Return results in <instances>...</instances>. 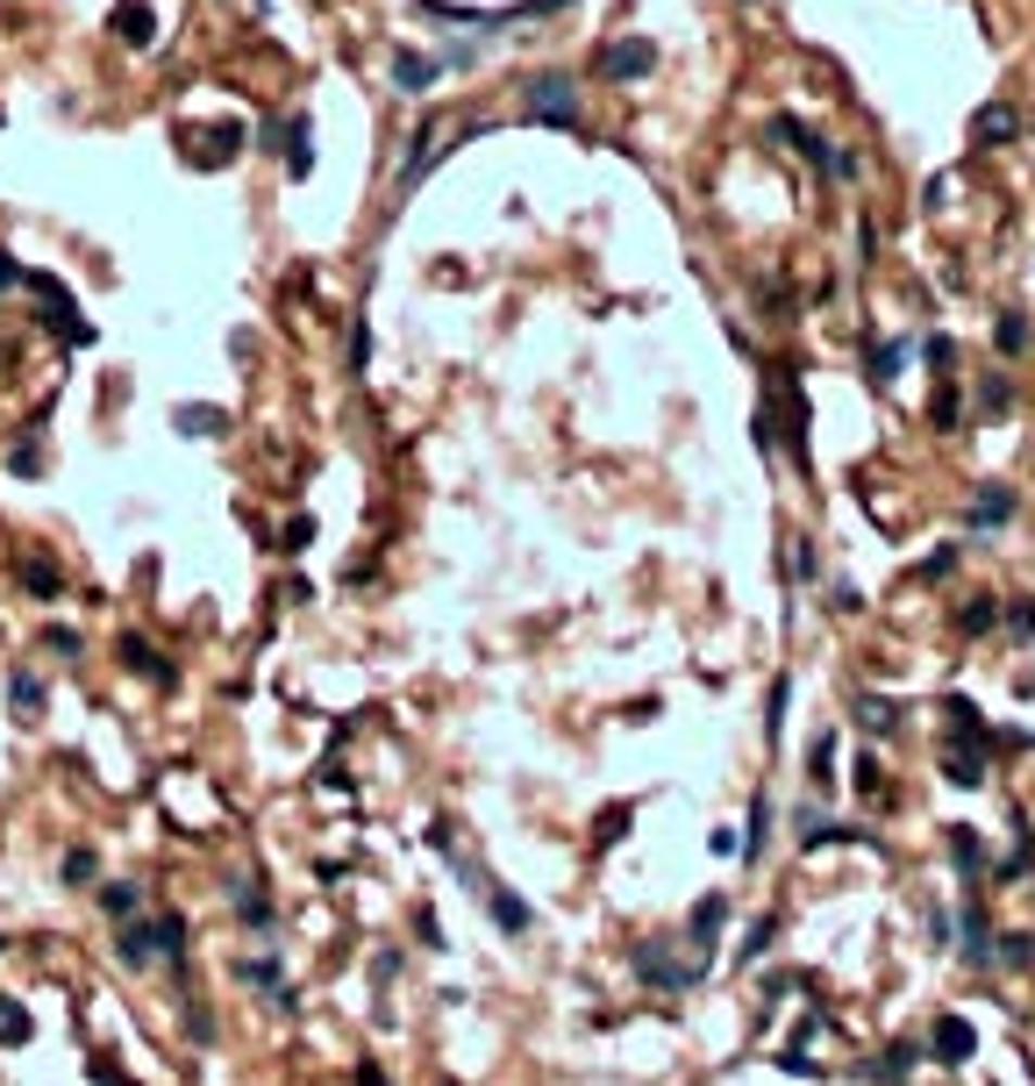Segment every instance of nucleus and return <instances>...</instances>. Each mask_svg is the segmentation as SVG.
Returning a JSON list of instances; mask_svg holds the SVG:
<instances>
[{
	"mask_svg": "<svg viewBox=\"0 0 1035 1086\" xmlns=\"http://www.w3.org/2000/svg\"><path fill=\"white\" fill-rule=\"evenodd\" d=\"M522 122H536V129H578L572 72H528L522 79Z\"/></svg>",
	"mask_w": 1035,
	"mask_h": 1086,
	"instance_id": "obj_1",
	"label": "nucleus"
},
{
	"mask_svg": "<svg viewBox=\"0 0 1035 1086\" xmlns=\"http://www.w3.org/2000/svg\"><path fill=\"white\" fill-rule=\"evenodd\" d=\"M650 72H657V43H650V36H614V43L593 51V79L600 87H636V79H650Z\"/></svg>",
	"mask_w": 1035,
	"mask_h": 1086,
	"instance_id": "obj_2",
	"label": "nucleus"
},
{
	"mask_svg": "<svg viewBox=\"0 0 1035 1086\" xmlns=\"http://www.w3.org/2000/svg\"><path fill=\"white\" fill-rule=\"evenodd\" d=\"M771 137H785L800 157H807V165H815V173H829V179H857V157L835 151L829 137H815V129H807L800 115H771Z\"/></svg>",
	"mask_w": 1035,
	"mask_h": 1086,
	"instance_id": "obj_3",
	"label": "nucleus"
},
{
	"mask_svg": "<svg viewBox=\"0 0 1035 1086\" xmlns=\"http://www.w3.org/2000/svg\"><path fill=\"white\" fill-rule=\"evenodd\" d=\"M443 157H450V143H443V115L429 107V115L414 122V137H408V157H400V201H408V193L422 187L429 173H436Z\"/></svg>",
	"mask_w": 1035,
	"mask_h": 1086,
	"instance_id": "obj_4",
	"label": "nucleus"
},
{
	"mask_svg": "<svg viewBox=\"0 0 1035 1086\" xmlns=\"http://www.w3.org/2000/svg\"><path fill=\"white\" fill-rule=\"evenodd\" d=\"M257 151H279V157H286V173L307 179V173H315V122H307V115L272 122V129L257 137Z\"/></svg>",
	"mask_w": 1035,
	"mask_h": 1086,
	"instance_id": "obj_5",
	"label": "nucleus"
},
{
	"mask_svg": "<svg viewBox=\"0 0 1035 1086\" xmlns=\"http://www.w3.org/2000/svg\"><path fill=\"white\" fill-rule=\"evenodd\" d=\"M628 966H636V980L657 986V994H686V986L700 980V966H672V950L664 944H636L628 950Z\"/></svg>",
	"mask_w": 1035,
	"mask_h": 1086,
	"instance_id": "obj_6",
	"label": "nucleus"
},
{
	"mask_svg": "<svg viewBox=\"0 0 1035 1086\" xmlns=\"http://www.w3.org/2000/svg\"><path fill=\"white\" fill-rule=\"evenodd\" d=\"M1021 515V494H1014V486H1007V480H979V486H971V508H964V522H971V529H1000V522H1014Z\"/></svg>",
	"mask_w": 1035,
	"mask_h": 1086,
	"instance_id": "obj_7",
	"label": "nucleus"
},
{
	"mask_svg": "<svg viewBox=\"0 0 1035 1086\" xmlns=\"http://www.w3.org/2000/svg\"><path fill=\"white\" fill-rule=\"evenodd\" d=\"M1021 107H1007V101H985L979 115H971V151H1000V143H1021Z\"/></svg>",
	"mask_w": 1035,
	"mask_h": 1086,
	"instance_id": "obj_8",
	"label": "nucleus"
},
{
	"mask_svg": "<svg viewBox=\"0 0 1035 1086\" xmlns=\"http://www.w3.org/2000/svg\"><path fill=\"white\" fill-rule=\"evenodd\" d=\"M957 936H964V966L971 972H993V922H985V908H979V894H964V908H957Z\"/></svg>",
	"mask_w": 1035,
	"mask_h": 1086,
	"instance_id": "obj_9",
	"label": "nucleus"
},
{
	"mask_svg": "<svg viewBox=\"0 0 1035 1086\" xmlns=\"http://www.w3.org/2000/svg\"><path fill=\"white\" fill-rule=\"evenodd\" d=\"M436 79H443V58L414 51V43H400V51H393V87L408 93V101H422V93L436 87Z\"/></svg>",
	"mask_w": 1035,
	"mask_h": 1086,
	"instance_id": "obj_10",
	"label": "nucleus"
},
{
	"mask_svg": "<svg viewBox=\"0 0 1035 1086\" xmlns=\"http://www.w3.org/2000/svg\"><path fill=\"white\" fill-rule=\"evenodd\" d=\"M929 1051L943 1058V1065H971V1051H979V1030H971L964 1015H943L929 1030Z\"/></svg>",
	"mask_w": 1035,
	"mask_h": 1086,
	"instance_id": "obj_11",
	"label": "nucleus"
},
{
	"mask_svg": "<svg viewBox=\"0 0 1035 1086\" xmlns=\"http://www.w3.org/2000/svg\"><path fill=\"white\" fill-rule=\"evenodd\" d=\"M943 779H950V787H985V743L950 737L943 743Z\"/></svg>",
	"mask_w": 1035,
	"mask_h": 1086,
	"instance_id": "obj_12",
	"label": "nucleus"
},
{
	"mask_svg": "<svg viewBox=\"0 0 1035 1086\" xmlns=\"http://www.w3.org/2000/svg\"><path fill=\"white\" fill-rule=\"evenodd\" d=\"M478 894H486V908H493V922H500V936H522L528 922H536V908H528L522 894H508V886H500V880H486V886H478Z\"/></svg>",
	"mask_w": 1035,
	"mask_h": 1086,
	"instance_id": "obj_13",
	"label": "nucleus"
},
{
	"mask_svg": "<svg viewBox=\"0 0 1035 1086\" xmlns=\"http://www.w3.org/2000/svg\"><path fill=\"white\" fill-rule=\"evenodd\" d=\"M115 36L129 43V51H151V36H157L151 0H122V8H115Z\"/></svg>",
	"mask_w": 1035,
	"mask_h": 1086,
	"instance_id": "obj_14",
	"label": "nucleus"
},
{
	"mask_svg": "<svg viewBox=\"0 0 1035 1086\" xmlns=\"http://www.w3.org/2000/svg\"><path fill=\"white\" fill-rule=\"evenodd\" d=\"M721 922H729V894H700V900H693V915H686V936L707 950L714 936H721Z\"/></svg>",
	"mask_w": 1035,
	"mask_h": 1086,
	"instance_id": "obj_15",
	"label": "nucleus"
},
{
	"mask_svg": "<svg viewBox=\"0 0 1035 1086\" xmlns=\"http://www.w3.org/2000/svg\"><path fill=\"white\" fill-rule=\"evenodd\" d=\"M229 900H237V915L251 922V930H272V894H265V880H237Z\"/></svg>",
	"mask_w": 1035,
	"mask_h": 1086,
	"instance_id": "obj_16",
	"label": "nucleus"
},
{
	"mask_svg": "<svg viewBox=\"0 0 1035 1086\" xmlns=\"http://www.w3.org/2000/svg\"><path fill=\"white\" fill-rule=\"evenodd\" d=\"M915 1044H885V1051L879 1058H871V1065H865V1079H879V1086H899V1079H907V1072H915Z\"/></svg>",
	"mask_w": 1035,
	"mask_h": 1086,
	"instance_id": "obj_17",
	"label": "nucleus"
},
{
	"mask_svg": "<svg viewBox=\"0 0 1035 1086\" xmlns=\"http://www.w3.org/2000/svg\"><path fill=\"white\" fill-rule=\"evenodd\" d=\"M122 665H129V673H143V679H157V687H171V679H179V673H171V665H165V657H157L143 637H122Z\"/></svg>",
	"mask_w": 1035,
	"mask_h": 1086,
	"instance_id": "obj_18",
	"label": "nucleus"
},
{
	"mask_svg": "<svg viewBox=\"0 0 1035 1086\" xmlns=\"http://www.w3.org/2000/svg\"><path fill=\"white\" fill-rule=\"evenodd\" d=\"M950 858H957L964 880H979V872H985V844H979V829H971V822H950Z\"/></svg>",
	"mask_w": 1035,
	"mask_h": 1086,
	"instance_id": "obj_19",
	"label": "nucleus"
},
{
	"mask_svg": "<svg viewBox=\"0 0 1035 1086\" xmlns=\"http://www.w3.org/2000/svg\"><path fill=\"white\" fill-rule=\"evenodd\" d=\"M764 836H771V793L757 787V793H750V829H743V858L750 865L764 858Z\"/></svg>",
	"mask_w": 1035,
	"mask_h": 1086,
	"instance_id": "obj_20",
	"label": "nucleus"
},
{
	"mask_svg": "<svg viewBox=\"0 0 1035 1086\" xmlns=\"http://www.w3.org/2000/svg\"><path fill=\"white\" fill-rule=\"evenodd\" d=\"M151 930H157V958L187 966V915H179V908H165V915L151 922Z\"/></svg>",
	"mask_w": 1035,
	"mask_h": 1086,
	"instance_id": "obj_21",
	"label": "nucleus"
},
{
	"mask_svg": "<svg viewBox=\"0 0 1035 1086\" xmlns=\"http://www.w3.org/2000/svg\"><path fill=\"white\" fill-rule=\"evenodd\" d=\"M857 729H865V737H893V729H899V701L865 693V701H857Z\"/></svg>",
	"mask_w": 1035,
	"mask_h": 1086,
	"instance_id": "obj_22",
	"label": "nucleus"
},
{
	"mask_svg": "<svg viewBox=\"0 0 1035 1086\" xmlns=\"http://www.w3.org/2000/svg\"><path fill=\"white\" fill-rule=\"evenodd\" d=\"M22 587H29L36 601H58V593H65V572H58L51 558H22Z\"/></svg>",
	"mask_w": 1035,
	"mask_h": 1086,
	"instance_id": "obj_23",
	"label": "nucleus"
},
{
	"mask_svg": "<svg viewBox=\"0 0 1035 1086\" xmlns=\"http://www.w3.org/2000/svg\"><path fill=\"white\" fill-rule=\"evenodd\" d=\"M865 372H871V386H893L899 372H907V344H871L865 350Z\"/></svg>",
	"mask_w": 1035,
	"mask_h": 1086,
	"instance_id": "obj_24",
	"label": "nucleus"
},
{
	"mask_svg": "<svg viewBox=\"0 0 1035 1086\" xmlns=\"http://www.w3.org/2000/svg\"><path fill=\"white\" fill-rule=\"evenodd\" d=\"M115 950H122V966H151L157 958V930L151 922H129V930L115 936Z\"/></svg>",
	"mask_w": 1035,
	"mask_h": 1086,
	"instance_id": "obj_25",
	"label": "nucleus"
},
{
	"mask_svg": "<svg viewBox=\"0 0 1035 1086\" xmlns=\"http://www.w3.org/2000/svg\"><path fill=\"white\" fill-rule=\"evenodd\" d=\"M993 350H1000V358H1021V350H1028V315L1021 308H1007L1000 322H993Z\"/></svg>",
	"mask_w": 1035,
	"mask_h": 1086,
	"instance_id": "obj_26",
	"label": "nucleus"
},
{
	"mask_svg": "<svg viewBox=\"0 0 1035 1086\" xmlns=\"http://www.w3.org/2000/svg\"><path fill=\"white\" fill-rule=\"evenodd\" d=\"M807 787H835V729L807 743Z\"/></svg>",
	"mask_w": 1035,
	"mask_h": 1086,
	"instance_id": "obj_27",
	"label": "nucleus"
},
{
	"mask_svg": "<svg viewBox=\"0 0 1035 1086\" xmlns=\"http://www.w3.org/2000/svg\"><path fill=\"white\" fill-rule=\"evenodd\" d=\"M993 622H1000V601H993V593H971V601L957 608V629H964V637H985Z\"/></svg>",
	"mask_w": 1035,
	"mask_h": 1086,
	"instance_id": "obj_28",
	"label": "nucleus"
},
{
	"mask_svg": "<svg viewBox=\"0 0 1035 1086\" xmlns=\"http://www.w3.org/2000/svg\"><path fill=\"white\" fill-rule=\"evenodd\" d=\"M171 422H179L187 436H221V430H229V414H221V408H179Z\"/></svg>",
	"mask_w": 1035,
	"mask_h": 1086,
	"instance_id": "obj_29",
	"label": "nucleus"
},
{
	"mask_svg": "<svg viewBox=\"0 0 1035 1086\" xmlns=\"http://www.w3.org/2000/svg\"><path fill=\"white\" fill-rule=\"evenodd\" d=\"M935 430H957V422H964V394H957V380H943V386H935Z\"/></svg>",
	"mask_w": 1035,
	"mask_h": 1086,
	"instance_id": "obj_30",
	"label": "nucleus"
},
{
	"mask_svg": "<svg viewBox=\"0 0 1035 1086\" xmlns=\"http://www.w3.org/2000/svg\"><path fill=\"white\" fill-rule=\"evenodd\" d=\"M8 693H15V715H22V723H36V715H43V687H36L29 673L8 679Z\"/></svg>",
	"mask_w": 1035,
	"mask_h": 1086,
	"instance_id": "obj_31",
	"label": "nucleus"
},
{
	"mask_svg": "<svg viewBox=\"0 0 1035 1086\" xmlns=\"http://www.w3.org/2000/svg\"><path fill=\"white\" fill-rule=\"evenodd\" d=\"M365 358H372V322L357 315V322H350V358H343V372H350V380H365Z\"/></svg>",
	"mask_w": 1035,
	"mask_h": 1086,
	"instance_id": "obj_32",
	"label": "nucleus"
},
{
	"mask_svg": "<svg viewBox=\"0 0 1035 1086\" xmlns=\"http://www.w3.org/2000/svg\"><path fill=\"white\" fill-rule=\"evenodd\" d=\"M785 701H793V679H771V701H764V737L779 743V729H785Z\"/></svg>",
	"mask_w": 1035,
	"mask_h": 1086,
	"instance_id": "obj_33",
	"label": "nucleus"
},
{
	"mask_svg": "<svg viewBox=\"0 0 1035 1086\" xmlns=\"http://www.w3.org/2000/svg\"><path fill=\"white\" fill-rule=\"evenodd\" d=\"M1000 622H1007V637L1028 643L1035 637V601H1000Z\"/></svg>",
	"mask_w": 1035,
	"mask_h": 1086,
	"instance_id": "obj_34",
	"label": "nucleus"
},
{
	"mask_svg": "<svg viewBox=\"0 0 1035 1086\" xmlns=\"http://www.w3.org/2000/svg\"><path fill=\"white\" fill-rule=\"evenodd\" d=\"M1014 408V380H1000V372H993V380L979 386V414H1007Z\"/></svg>",
	"mask_w": 1035,
	"mask_h": 1086,
	"instance_id": "obj_35",
	"label": "nucleus"
},
{
	"mask_svg": "<svg viewBox=\"0 0 1035 1086\" xmlns=\"http://www.w3.org/2000/svg\"><path fill=\"white\" fill-rule=\"evenodd\" d=\"M771 944H779V922H771V915H764L757 930H750V944H743V950H736V966H757V958H764V950H771Z\"/></svg>",
	"mask_w": 1035,
	"mask_h": 1086,
	"instance_id": "obj_36",
	"label": "nucleus"
},
{
	"mask_svg": "<svg viewBox=\"0 0 1035 1086\" xmlns=\"http://www.w3.org/2000/svg\"><path fill=\"white\" fill-rule=\"evenodd\" d=\"M0 1036H8V1044H29V1036H36L29 1008H15V1000H0Z\"/></svg>",
	"mask_w": 1035,
	"mask_h": 1086,
	"instance_id": "obj_37",
	"label": "nucleus"
},
{
	"mask_svg": "<svg viewBox=\"0 0 1035 1086\" xmlns=\"http://www.w3.org/2000/svg\"><path fill=\"white\" fill-rule=\"evenodd\" d=\"M793 579H821V551H815V536H793Z\"/></svg>",
	"mask_w": 1035,
	"mask_h": 1086,
	"instance_id": "obj_38",
	"label": "nucleus"
},
{
	"mask_svg": "<svg viewBox=\"0 0 1035 1086\" xmlns=\"http://www.w3.org/2000/svg\"><path fill=\"white\" fill-rule=\"evenodd\" d=\"M921 350H929V365L943 372V380H957V336H929Z\"/></svg>",
	"mask_w": 1035,
	"mask_h": 1086,
	"instance_id": "obj_39",
	"label": "nucleus"
},
{
	"mask_svg": "<svg viewBox=\"0 0 1035 1086\" xmlns=\"http://www.w3.org/2000/svg\"><path fill=\"white\" fill-rule=\"evenodd\" d=\"M101 908H107V915H137V886H129V880H107V886H101Z\"/></svg>",
	"mask_w": 1035,
	"mask_h": 1086,
	"instance_id": "obj_40",
	"label": "nucleus"
},
{
	"mask_svg": "<svg viewBox=\"0 0 1035 1086\" xmlns=\"http://www.w3.org/2000/svg\"><path fill=\"white\" fill-rule=\"evenodd\" d=\"M1035 958V936H1007V950H993V966H1007V972H1021Z\"/></svg>",
	"mask_w": 1035,
	"mask_h": 1086,
	"instance_id": "obj_41",
	"label": "nucleus"
},
{
	"mask_svg": "<svg viewBox=\"0 0 1035 1086\" xmlns=\"http://www.w3.org/2000/svg\"><path fill=\"white\" fill-rule=\"evenodd\" d=\"M8 472H22V480H29V472H43V450H36V436H22V444L8 450Z\"/></svg>",
	"mask_w": 1035,
	"mask_h": 1086,
	"instance_id": "obj_42",
	"label": "nucleus"
},
{
	"mask_svg": "<svg viewBox=\"0 0 1035 1086\" xmlns=\"http://www.w3.org/2000/svg\"><path fill=\"white\" fill-rule=\"evenodd\" d=\"M243 980H251V986H272V994H279V958H243Z\"/></svg>",
	"mask_w": 1035,
	"mask_h": 1086,
	"instance_id": "obj_43",
	"label": "nucleus"
},
{
	"mask_svg": "<svg viewBox=\"0 0 1035 1086\" xmlns=\"http://www.w3.org/2000/svg\"><path fill=\"white\" fill-rule=\"evenodd\" d=\"M572 0H514V22H544V15H564Z\"/></svg>",
	"mask_w": 1035,
	"mask_h": 1086,
	"instance_id": "obj_44",
	"label": "nucleus"
},
{
	"mask_svg": "<svg viewBox=\"0 0 1035 1086\" xmlns=\"http://www.w3.org/2000/svg\"><path fill=\"white\" fill-rule=\"evenodd\" d=\"M450 65H478V36H458V43H443V72Z\"/></svg>",
	"mask_w": 1035,
	"mask_h": 1086,
	"instance_id": "obj_45",
	"label": "nucleus"
},
{
	"mask_svg": "<svg viewBox=\"0 0 1035 1086\" xmlns=\"http://www.w3.org/2000/svg\"><path fill=\"white\" fill-rule=\"evenodd\" d=\"M307 544H315V522L293 515V522H286V536H279V551H307Z\"/></svg>",
	"mask_w": 1035,
	"mask_h": 1086,
	"instance_id": "obj_46",
	"label": "nucleus"
},
{
	"mask_svg": "<svg viewBox=\"0 0 1035 1086\" xmlns=\"http://www.w3.org/2000/svg\"><path fill=\"white\" fill-rule=\"evenodd\" d=\"M93 880V851H65V886H86Z\"/></svg>",
	"mask_w": 1035,
	"mask_h": 1086,
	"instance_id": "obj_47",
	"label": "nucleus"
},
{
	"mask_svg": "<svg viewBox=\"0 0 1035 1086\" xmlns=\"http://www.w3.org/2000/svg\"><path fill=\"white\" fill-rule=\"evenodd\" d=\"M950 565H957V544H943V551H929V558H921V579H943Z\"/></svg>",
	"mask_w": 1035,
	"mask_h": 1086,
	"instance_id": "obj_48",
	"label": "nucleus"
},
{
	"mask_svg": "<svg viewBox=\"0 0 1035 1086\" xmlns=\"http://www.w3.org/2000/svg\"><path fill=\"white\" fill-rule=\"evenodd\" d=\"M414 936H422V944H429V950H450V944H443V922H436V915H429V908H422V915H414Z\"/></svg>",
	"mask_w": 1035,
	"mask_h": 1086,
	"instance_id": "obj_49",
	"label": "nucleus"
},
{
	"mask_svg": "<svg viewBox=\"0 0 1035 1086\" xmlns=\"http://www.w3.org/2000/svg\"><path fill=\"white\" fill-rule=\"evenodd\" d=\"M707 851H714V858H743V836H736V829H714Z\"/></svg>",
	"mask_w": 1035,
	"mask_h": 1086,
	"instance_id": "obj_50",
	"label": "nucleus"
},
{
	"mask_svg": "<svg viewBox=\"0 0 1035 1086\" xmlns=\"http://www.w3.org/2000/svg\"><path fill=\"white\" fill-rule=\"evenodd\" d=\"M22 279H29V272H22V265L8 258V251H0V286H22Z\"/></svg>",
	"mask_w": 1035,
	"mask_h": 1086,
	"instance_id": "obj_51",
	"label": "nucleus"
},
{
	"mask_svg": "<svg viewBox=\"0 0 1035 1086\" xmlns=\"http://www.w3.org/2000/svg\"><path fill=\"white\" fill-rule=\"evenodd\" d=\"M357 1086H386V1072H379V1065H357Z\"/></svg>",
	"mask_w": 1035,
	"mask_h": 1086,
	"instance_id": "obj_52",
	"label": "nucleus"
},
{
	"mask_svg": "<svg viewBox=\"0 0 1035 1086\" xmlns=\"http://www.w3.org/2000/svg\"><path fill=\"white\" fill-rule=\"evenodd\" d=\"M743 8H757V0H743Z\"/></svg>",
	"mask_w": 1035,
	"mask_h": 1086,
	"instance_id": "obj_53",
	"label": "nucleus"
}]
</instances>
